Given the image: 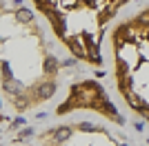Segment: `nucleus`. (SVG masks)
<instances>
[{"mask_svg":"<svg viewBox=\"0 0 149 146\" xmlns=\"http://www.w3.org/2000/svg\"><path fill=\"white\" fill-rule=\"evenodd\" d=\"M7 117H9V113H7L5 100H2V93H0V124H2V122H7Z\"/></svg>","mask_w":149,"mask_h":146,"instance_id":"obj_6","label":"nucleus"},{"mask_svg":"<svg viewBox=\"0 0 149 146\" xmlns=\"http://www.w3.org/2000/svg\"><path fill=\"white\" fill-rule=\"evenodd\" d=\"M107 40L116 95L149 126V5L116 22Z\"/></svg>","mask_w":149,"mask_h":146,"instance_id":"obj_3","label":"nucleus"},{"mask_svg":"<svg viewBox=\"0 0 149 146\" xmlns=\"http://www.w3.org/2000/svg\"><path fill=\"white\" fill-rule=\"evenodd\" d=\"M31 142L36 146H134L125 126H113L93 115H69L38 128Z\"/></svg>","mask_w":149,"mask_h":146,"instance_id":"obj_4","label":"nucleus"},{"mask_svg":"<svg viewBox=\"0 0 149 146\" xmlns=\"http://www.w3.org/2000/svg\"><path fill=\"white\" fill-rule=\"evenodd\" d=\"M62 62L31 9L0 0V93L9 115L49 104L60 89Z\"/></svg>","mask_w":149,"mask_h":146,"instance_id":"obj_1","label":"nucleus"},{"mask_svg":"<svg viewBox=\"0 0 149 146\" xmlns=\"http://www.w3.org/2000/svg\"><path fill=\"white\" fill-rule=\"evenodd\" d=\"M69 115H93L113 126H125V117L118 104L109 95L107 86L96 78H80L67 84L62 97H58L51 109V120Z\"/></svg>","mask_w":149,"mask_h":146,"instance_id":"obj_5","label":"nucleus"},{"mask_svg":"<svg viewBox=\"0 0 149 146\" xmlns=\"http://www.w3.org/2000/svg\"><path fill=\"white\" fill-rule=\"evenodd\" d=\"M5 146H36L33 142H27V140H18V142H11V144H5Z\"/></svg>","mask_w":149,"mask_h":146,"instance_id":"obj_7","label":"nucleus"},{"mask_svg":"<svg viewBox=\"0 0 149 146\" xmlns=\"http://www.w3.org/2000/svg\"><path fill=\"white\" fill-rule=\"evenodd\" d=\"M134 0H27L62 51L89 69H102L109 24Z\"/></svg>","mask_w":149,"mask_h":146,"instance_id":"obj_2","label":"nucleus"}]
</instances>
